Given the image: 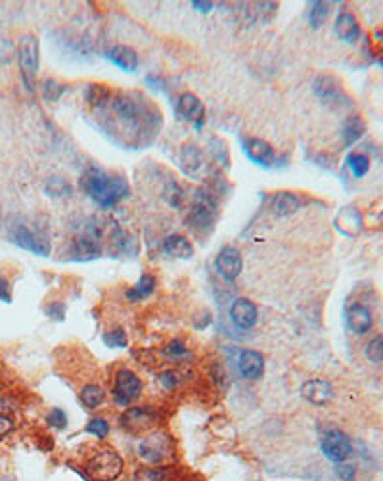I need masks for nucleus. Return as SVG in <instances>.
<instances>
[{
  "instance_id": "nucleus-1",
  "label": "nucleus",
  "mask_w": 383,
  "mask_h": 481,
  "mask_svg": "<svg viewBox=\"0 0 383 481\" xmlns=\"http://www.w3.org/2000/svg\"><path fill=\"white\" fill-rule=\"evenodd\" d=\"M81 186L100 207H113L128 195V184L123 177L107 175L100 169H91L83 175Z\"/></svg>"
},
{
  "instance_id": "nucleus-2",
  "label": "nucleus",
  "mask_w": 383,
  "mask_h": 481,
  "mask_svg": "<svg viewBox=\"0 0 383 481\" xmlns=\"http://www.w3.org/2000/svg\"><path fill=\"white\" fill-rule=\"evenodd\" d=\"M138 457L146 464H165L174 457V441L167 431H148L136 447Z\"/></svg>"
},
{
  "instance_id": "nucleus-3",
  "label": "nucleus",
  "mask_w": 383,
  "mask_h": 481,
  "mask_svg": "<svg viewBox=\"0 0 383 481\" xmlns=\"http://www.w3.org/2000/svg\"><path fill=\"white\" fill-rule=\"evenodd\" d=\"M84 470L87 475L94 481H115L119 480L125 470V460L119 452L112 449H100L87 460Z\"/></svg>"
},
{
  "instance_id": "nucleus-4",
  "label": "nucleus",
  "mask_w": 383,
  "mask_h": 481,
  "mask_svg": "<svg viewBox=\"0 0 383 481\" xmlns=\"http://www.w3.org/2000/svg\"><path fill=\"white\" fill-rule=\"evenodd\" d=\"M112 113L128 131H133V128L138 131L148 121L150 112L142 100L128 96V94H119V96L112 98Z\"/></svg>"
},
{
  "instance_id": "nucleus-5",
  "label": "nucleus",
  "mask_w": 383,
  "mask_h": 481,
  "mask_svg": "<svg viewBox=\"0 0 383 481\" xmlns=\"http://www.w3.org/2000/svg\"><path fill=\"white\" fill-rule=\"evenodd\" d=\"M17 61H20V71H22L25 89L33 92L38 73V38L35 35L22 37L20 46H17Z\"/></svg>"
},
{
  "instance_id": "nucleus-6",
  "label": "nucleus",
  "mask_w": 383,
  "mask_h": 481,
  "mask_svg": "<svg viewBox=\"0 0 383 481\" xmlns=\"http://www.w3.org/2000/svg\"><path fill=\"white\" fill-rule=\"evenodd\" d=\"M121 428L133 434V436H142L153 429L159 422V413L151 406H130L121 414Z\"/></svg>"
},
{
  "instance_id": "nucleus-7",
  "label": "nucleus",
  "mask_w": 383,
  "mask_h": 481,
  "mask_svg": "<svg viewBox=\"0 0 383 481\" xmlns=\"http://www.w3.org/2000/svg\"><path fill=\"white\" fill-rule=\"evenodd\" d=\"M113 401L119 406H128L142 395V380L133 370L121 369L113 380Z\"/></svg>"
},
{
  "instance_id": "nucleus-8",
  "label": "nucleus",
  "mask_w": 383,
  "mask_h": 481,
  "mask_svg": "<svg viewBox=\"0 0 383 481\" xmlns=\"http://www.w3.org/2000/svg\"><path fill=\"white\" fill-rule=\"evenodd\" d=\"M217 217V200L211 194L209 190H200L194 198V205L190 209L188 225L197 228V230H205L213 225V221Z\"/></svg>"
},
{
  "instance_id": "nucleus-9",
  "label": "nucleus",
  "mask_w": 383,
  "mask_h": 481,
  "mask_svg": "<svg viewBox=\"0 0 383 481\" xmlns=\"http://www.w3.org/2000/svg\"><path fill=\"white\" fill-rule=\"evenodd\" d=\"M320 449H322L324 457L330 460V462L339 464V462H345V460L351 457L353 445H351L349 437H347L343 431L331 429V431H328V434L322 437Z\"/></svg>"
},
{
  "instance_id": "nucleus-10",
  "label": "nucleus",
  "mask_w": 383,
  "mask_h": 481,
  "mask_svg": "<svg viewBox=\"0 0 383 481\" xmlns=\"http://www.w3.org/2000/svg\"><path fill=\"white\" fill-rule=\"evenodd\" d=\"M228 316H230V323L238 330H251V328H255L257 320H259V309H257V305L251 299L238 297L230 305Z\"/></svg>"
},
{
  "instance_id": "nucleus-11",
  "label": "nucleus",
  "mask_w": 383,
  "mask_h": 481,
  "mask_svg": "<svg viewBox=\"0 0 383 481\" xmlns=\"http://www.w3.org/2000/svg\"><path fill=\"white\" fill-rule=\"evenodd\" d=\"M215 269H217L218 276L226 282L238 279L243 269V257H241L240 249L232 248V246L220 249L215 259Z\"/></svg>"
},
{
  "instance_id": "nucleus-12",
  "label": "nucleus",
  "mask_w": 383,
  "mask_h": 481,
  "mask_svg": "<svg viewBox=\"0 0 383 481\" xmlns=\"http://www.w3.org/2000/svg\"><path fill=\"white\" fill-rule=\"evenodd\" d=\"M238 370L246 380H261L264 374V357L255 349H243L238 355Z\"/></svg>"
},
{
  "instance_id": "nucleus-13",
  "label": "nucleus",
  "mask_w": 383,
  "mask_h": 481,
  "mask_svg": "<svg viewBox=\"0 0 383 481\" xmlns=\"http://www.w3.org/2000/svg\"><path fill=\"white\" fill-rule=\"evenodd\" d=\"M10 238H12V242L17 244L20 248L29 249V251L37 253V256H48V251H50L48 242H46L43 236H38V234H35L33 230H29V228H25V226H15Z\"/></svg>"
},
{
  "instance_id": "nucleus-14",
  "label": "nucleus",
  "mask_w": 383,
  "mask_h": 481,
  "mask_svg": "<svg viewBox=\"0 0 383 481\" xmlns=\"http://www.w3.org/2000/svg\"><path fill=\"white\" fill-rule=\"evenodd\" d=\"M177 112L181 113L182 119L190 121V123H195V127H202L203 119H205V105H203L202 100L195 96V94H192V92H184V94L179 98Z\"/></svg>"
},
{
  "instance_id": "nucleus-15",
  "label": "nucleus",
  "mask_w": 383,
  "mask_h": 481,
  "mask_svg": "<svg viewBox=\"0 0 383 481\" xmlns=\"http://www.w3.org/2000/svg\"><path fill=\"white\" fill-rule=\"evenodd\" d=\"M301 395L307 399L310 405L324 406L333 399V387L326 380H308L301 387Z\"/></svg>"
},
{
  "instance_id": "nucleus-16",
  "label": "nucleus",
  "mask_w": 383,
  "mask_h": 481,
  "mask_svg": "<svg viewBox=\"0 0 383 481\" xmlns=\"http://www.w3.org/2000/svg\"><path fill=\"white\" fill-rule=\"evenodd\" d=\"M313 89H315L316 96L320 98L322 102H326V104H341V102H345V96H343V92H341V87H339L338 79H333V77H316Z\"/></svg>"
},
{
  "instance_id": "nucleus-17",
  "label": "nucleus",
  "mask_w": 383,
  "mask_h": 481,
  "mask_svg": "<svg viewBox=\"0 0 383 481\" xmlns=\"http://www.w3.org/2000/svg\"><path fill=\"white\" fill-rule=\"evenodd\" d=\"M181 165L184 173L190 177H197L205 169V156L200 146L186 142L181 148Z\"/></svg>"
},
{
  "instance_id": "nucleus-18",
  "label": "nucleus",
  "mask_w": 383,
  "mask_h": 481,
  "mask_svg": "<svg viewBox=\"0 0 383 481\" xmlns=\"http://www.w3.org/2000/svg\"><path fill=\"white\" fill-rule=\"evenodd\" d=\"M347 324H349V328L354 334H359V336L366 334L372 328V324H374L370 309L364 307L362 303H353L351 307L347 309Z\"/></svg>"
},
{
  "instance_id": "nucleus-19",
  "label": "nucleus",
  "mask_w": 383,
  "mask_h": 481,
  "mask_svg": "<svg viewBox=\"0 0 383 481\" xmlns=\"http://www.w3.org/2000/svg\"><path fill=\"white\" fill-rule=\"evenodd\" d=\"M243 150L249 156V159L259 163V165L266 167L274 161V150H272L271 144L264 142L263 138H246Z\"/></svg>"
},
{
  "instance_id": "nucleus-20",
  "label": "nucleus",
  "mask_w": 383,
  "mask_h": 481,
  "mask_svg": "<svg viewBox=\"0 0 383 481\" xmlns=\"http://www.w3.org/2000/svg\"><path fill=\"white\" fill-rule=\"evenodd\" d=\"M98 240H100V236H98L96 230L75 238V242H73V259H77V261H89V259H94V257L100 256Z\"/></svg>"
},
{
  "instance_id": "nucleus-21",
  "label": "nucleus",
  "mask_w": 383,
  "mask_h": 481,
  "mask_svg": "<svg viewBox=\"0 0 383 481\" xmlns=\"http://www.w3.org/2000/svg\"><path fill=\"white\" fill-rule=\"evenodd\" d=\"M336 35L345 43H354L361 37V25L351 12H341L336 20Z\"/></svg>"
},
{
  "instance_id": "nucleus-22",
  "label": "nucleus",
  "mask_w": 383,
  "mask_h": 481,
  "mask_svg": "<svg viewBox=\"0 0 383 481\" xmlns=\"http://www.w3.org/2000/svg\"><path fill=\"white\" fill-rule=\"evenodd\" d=\"M105 56H107V60L113 61L115 66H119V68L125 69V71H135V69L138 68V54H136L130 46H113V48L107 50Z\"/></svg>"
},
{
  "instance_id": "nucleus-23",
  "label": "nucleus",
  "mask_w": 383,
  "mask_h": 481,
  "mask_svg": "<svg viewBox=\"0 0 383 481\" xmlns=\"http://www.w3.org/2000/svg\"><path fill=\"white\" fill-rule=\"evenodd\" d=\"M163 248L171 257H177V259H190L194 256V246L192 242L182 236V234H171L167 236L165 242H163Z\"/></svg>"
},
{
  "instance_id": "nucleus-24",
  "label": "nucleus",
  "mask_w": 383,
  "mask_h": 481,
  "mask_svg": "<svg viewBox=\"0 0 383 481\" xmlns=\"http://www.w3.org/2000/svg\"><path fill=\"white\" fill-rule=\"evenodd\" d=\"M301 207V200L292 192H278L272 198L271 211L276 217H287Z\"/></svg>"
},
{
  "instance_id": "nucleus-25",
  "label": "nucleus",
  "mask_w": 383,
  "mask_h": 481,
  "mask_svg": "<svg viewBox=\"0 0 383 481\" xmlns=\"http://www.w3.org/2000/svg\"><path fill=\"white\" fill-rule=\"evenodd\" d=\"M336 226L347 236H356L362 228V217L354 207H345L336 219Z\"/></svg>"
},
{
  "instance_id": "nucleus-26",
  "label": "nucleus",
  "mask_w": 383,
  "mask_h": 481,
  "mask_svg": "<svg viewBox=\"0 0 383 481\" xmlns=\"http://www.w3.org/2000/svg\"><path fill=\"white\" fill-rule=\"evenodd\" d=\"M156 284H158V280H156L153 274H142L140 280H138L135 286L130 288V290L127 292V299L128 301L148 299L151 293L156 292Z\"/></svg>"
},
{
  "instance_id": "nucleus-27",
  "label": "nucleus",
  "mask_w": 383,
  "mask_h": 481,
  "mask_svg": "<svg viewBox=\"0 0 383 481\" xmlns=\"http://www.w3.org/2000/svg\"><path fill=\"white\" fill-rule=\"evenodd\" d=\"M364 131H366V125H364L362 117H359V115H349L345 119V123H343V128H341L343 142H345L347 146H351V144L356 142V140L364 135Z\"/></svg>"
},
{
  "instance_id": "nucleus-28",
  "label": "nucleus",
  "mask_w": 383,
  "mask_h": 481,
  "mask_svg": "<svg viewBox=\"0 0 383 481\" xmlns=\"http://www.w3.org/2000/svg\"><path fill=\"white\" fill-rule=\"evenodd\" d=\"M104 399L105 393L104 390H102V385L87 384L83 390H81V403H83L87 408H91V410H96V408H100V406L104 405Z\"/></svg>"
},
{
  "instance_id": "nucleus-29",
  "label": "nucleus",
  "mask_w": 383,
  "mask_h": 481,
  "mask_svg": "<svg viewBox=\"0 0 383 481\" xmlns=\"http://www.w3.org/2000/svg\"><path fill=\"white\" fill-rule=\"evenodd\" d=\"M110 100H112V92L104 84H91L87 89V102L92 108H105Z\"/></svg>"
},
{
  "instance_id": "nucleus-30",
  "label": "nucleus",
  "mask_w": 383,
  "mask_h": 481,
  "mask_svg": "<svg viewBox=\"0 0 383 481\" xmlns=\"http://www.w3.org/2000/svg\"><path fill=\"white\" fill-rule=\"evenodd\" d=\"M330 14V2H313L310 10H308V23L310 27H320Z\"/></svg>"
},
{
  "instance_id": "nucleus-31",
  "label": "nucleus",
  "mask_w": 383,
  "mask_h": 481,
  "mask_svg": "<svg viewBox=\"0 0 383 481\" xmlns=\"http://www.w3.org/2000/svg\"><path fill=\"white\" fill-rule=\"evenodd\" d=\"M169 470L161 466H142L136 470L135 481H167Z\"/></svg>"
},
{
  "instance_id": "nucleus-32",
  "label": "nucleus",
  "mask_w": 383,
  "mask_h": 481,
  "mask_svg": "<svg viewBox=\"0 0 383 481\" xmlns=\"http://www.w3.org/2000/svg\"><path fill=\"white\" fill-rule=\"evenodd\" d=\"M165 355L171 359V361H188V357H192V353H190V349L186 347V343L184 341H179V339H174V341H171L169 346L165 347Z\"/></svg>"
},
{
  "instance_id": "nucleus-33",
  "label": "nucleus",
  "mask_w": 383,
  "mask_h": 481,
  "mask_svg": "<svg viewBox=\"0 0 383 481\" xmlns=\"http://www.w3.org/2000/svg\"><path fill=\"white\" fill-rule=\"evenodd\" d=\"M347 165L353 171L354 177H364L370 169V159L364 154H351L347 158Z\"/></svg>"
},
{
  "instance_id": "nucleus-34",
  "label": "nucleus",
  "mask_w": 383,
  "mask_h": 481,
  "mask_svg": "<svg viewBox=\"0 0 383 481\" xmlns=\"http://www.w3.org/2000/svg\"><path fill=\"white\" fill-rule=\"evenodd\" d=\"M366 359L374 364H383V336H376L368 341V346L364 349Z\"/></svg>"
},
{
  "instance_id": "nucleus-35",
  "label": "nucleus",
  "mask_w": 383,
  "mask_h": 481,
  "mask_svg": "<svg viewBox=\"0 0 383 481\" xmlns=\"http://www.w3.org/2000/svg\"><path fill=\"white\" fill-rule=\"evenodd\" d=\"M102 339H104V343L107 347H127L128 343L127 334H125L123 328H113V330L105 332Z\"/></svg>"
},
{
  "instance_id": "nucleus-36",
  "label": "nucleus",
  "mask_w": 383,
  "mask_h": 481,
  "mask_svg": "<svg viewBox=\"0 0 383 481\" xmlns=\"http://www.w3.org/2000/svg\"><path fill=\"white\" fill-rule=\"evenodd\" d=\"M87 431L91 434V436L98 437V439H104V437H107V434H110V422L104 420V418H92V420H89V424H87Z\"/></svg>"
},
{
  "instance_id": "nucleus-37",
  "label": "nucleus",
  "mask_w": 383,
  "mask_h": 481,
  "mask_svg": "<svg viewBox=\"0 0 383 481\" xmlns=\"http://www.w3.org/2000/svg\"><path fill=\"white\" fill-rule=\"evenodd\" d=\"M66 91H68L66 84L58 83V81H52V79H48V81L43 83V94H45L46 100H50V102H52V100H58Z\"/></svg>"
},
{
  "instance_id": "nucleus-38",
  "label": "nucleus",
  "mask_w": 383,
  "mask_h": 481,
  "mask_svg": "<svg viewBox=\"0 0 383 481\" xmlns=\"http://www.w3.org/2000/svg\"><path fill=\"white\" fill-rule=\"evenodd\" d=\"M46 424L54 429H63L68 426V414L63 413L61 408H52L46 416Z\"/></svg>"
},
{
  "instance_id": "nucleus-39",
  "label": "nucleus",
  "mask_w": 383,
  "mask_h": 481,
  "mask_svg": "<svg viewBox=\"0 0 383 481\" xmlns=\"http://www.w3.org/2000/svg\"><path fill=\"white\" fill-rule=\"evenodd\" d=\"M46 190L54 195H63L71 192L68 182L63 181V179H60V177H52V179L48 181V184H46Z\"/></svg>"
},
{
  "instance_id": "nucleus-40",
  "label": "nucleus",
  "mask_w": 383,
  "mask_h": 481,
  "mask_svg": "<svg viewBox=\"0 0 383 481\" xmlns=\"http://www.w3.org/2000/svg\"><path fill=\"white\" fill-rule=\"evenodd\" d=\"M165 200L171 203V207H181L182 190L177 182H169V190L165 192Z\"/></svg>"
},
{
  "instance_id": "nucleus-41",
  "label": "nucleus",
  "mask_w": 383,
  "mask_h": 481,
  "mask_svg": "<svg viewBox=\"0 0 383 481\" xmlns=\"http://www.w3.org/2000/svg\"><path fill=\"white\" fill-rule=\"evenodd\" d=\"M336 474L339 475L341 481H354L356 478V468L353 464H345V462H339L336 466Z\"/></svg>"
},
{
  "instance_id": "nucleus-42",
  "label": "nucleus",
  "mask_w": 383,
  "mask_h": 481,
  "mask_svg": "<svg viewBox=\"0 0 383 481\" xmlns=\"http://www.w3.org/2000/svg\"><path fill=\"white\" fill-rule=\"evenodd\" d=\"M159 384L163 385L165 390H174V387L179 385V376H177V372H173V370H163V372L159 374Z\"/></svg>"
},
{
  "instance_id": "nucleus-43",
  "label": "nucleus",
  "mask_w": 383,
  "mask_h": 481,
  "mask_svg": "<svg viewBox=\"0 0 383 481\" xmlns=\"http://www.w3.org/2000/svg\"><path fill=\"white\" fill-rule=\"evenodd\" d=\"M46 315L50 318H56V320H61L66 316V305L63 303H50L46 307Z\"/></svg>"
},
{
  "instance_id": "nucleus-44",
  "label": "nucleus",
  "mask_w": 383,
  "mask_h": 481,
  "mask_svg": "<svg viewBox=\"0 0 383 481\" xmlns=\"http://www.w3.org/2000/svg\"><path fill=\"white\" fill-rule=\"evenodd\" d=\"M12 428H14V422H12V418H10L8 414L0 413V436H6V434H10Z\"/></svg>"
},
{
  "instance_id": "nucleus-45",
  "label": "nucleus",
  "mask_w": 383,
  "mask_h": 481,
  "mask_svg": "<svg viewBox=\"0 0 383 481\" xmlns=\"http://www.w3.org/2000/svg\"><path fill=\"white\" fill-rule=\"evenodd\" d=\"M0 299L10 301V286L4 279H0Z\"/></svg>"
},
{
  "instance_id": "nucleus-46",
  "label": "nucleus",
  "mask_w": 383,
  "mask_h": 481,
  "mask_svg": "<svg viewBox=\"0 0 383 481\" xmlns=\"http://www.w3.org/2000/svg\"><path fill=\"white\" fill-rule=\"evenodd\" d=\"M192 6H194L195 10H200V12H211V10H213V2H202V0H194V2H192Z\"/></svg>"
}]
</instances>
